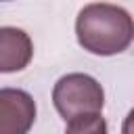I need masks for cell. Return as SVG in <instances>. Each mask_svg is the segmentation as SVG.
Returning a JSON list of instances; mask_svg holds the SVG:
<instances>
[{"instance_id": "6da1fadb", "label": "cell", "mask_w": 134, "mask_h": 134, "mask_svg": "<svg viewBox=\"0 0 134 134\" xmlns=\"http://www.w3.org/2000/svg\"><path fill=\"white\" fill-rule=\"evenodd\" d=\"M77 44L96 57H113L134 42V17L117 4L92 2L75 17Z\"/></svg>"}, {"instance_id": "7a4b0ae2", "label": "cell", "mask_w": 134, "mask_h": 134, "mask_svg": "<svg viewBox=\"0 0 134 134\" xmlns=\"http://www.w3.org/2000/svg\"><path fill=\"white\" fill-rule=\"evenodd\" d=\"M52 103L65 121L80 115L100 113L105 107V90L88 73H67L57 80L52 88Z\"/></svg>"}, {"instance_id": "3957f363", "label": "cell", "mask_w": 134, "mask_h": 134, "mask_svg": "<svg viewBox=\"0 0 134 134\" xmlns=\"http://www.w3.org/2000/svg\"><path fill=\"white\" fill-rule=\"evenodd\" d=\"M36 121L31 94L19 88L0 90V134H27Z\"/></svg>"}, {"instance_id": "277c9868", "label": "cell", "mask_w": 134, "mask_h": 134, "mask_svg": "<svg viewBox=\"0 0 134 134\" xmlns=\"http://www.w3.org/2000/svg\"><path fill=\"white\" fill-rule=\"evenodd\" d=\"M34 57V44L31 38L19 29L4 25L0 29V71L2 73H15L29 65Z\"/></svg>"}, {"instance_id": "5b68a950", "label": "cell", "mask_w": 134, "mask_h": 134, "mask_svg": "<svg viewBox=\"0 0 134 134\" xmlns=\"http://www.w3.org/2000/svg\"><path fill=\"white\" fill-rule=\"evenodd\" d=\"M65 134H109V130L100 113H90V115H80L67 121Z\"/></svg>"}, {"instance_id": "8992f818", "label": "cell", "mask_w": 134, "mask_h": 134, "mask_svg": "<svg viewBox=\"0 0 134 134\" xmlns=\"http://www.w3.org/2000/svg\"><path fill=\"white\" fill-rule=\"evenodd\" d=\"M121 134H134V107L128 111V115L124 117L121 124Z\"/></svg>"}, {"instance_id": "52a82bcc", "label": "cell", "mask_w": 134, "mask_h": 134, "mask_svg": "<svg viewBox=\"0 0 134 134\" xmlns=\"http://www.w3.org/2000/svg\"><path fill=\"white\" fill-rule=\"evenodd\" d=\"M4 2H8V0H4Z\"/></svg>"}]
</instances>
